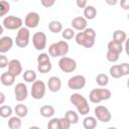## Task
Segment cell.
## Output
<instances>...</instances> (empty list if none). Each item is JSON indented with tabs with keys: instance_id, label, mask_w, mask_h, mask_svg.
Returning a JSON list of instances; mask_svg holds the SVG:
<instances>
[{
	"instance_id": "6da1fadb",
	"label": "cell",
	"mask_w": 129,
	"mask_h": 129,
	"mask_svg": "<svg viewBox=\"0 0 129 129\" xmlns=\"http://www.w3.org/2000/svg\"><path fill=\"white\" fill-rule=\"evenodd\" d=\"M76 42L81 45L84 46L86 48H91L95 45V41H96V31L94 28H86L84 31L78 32L75 36Z\"/></svg>"
},
{
	"instance_id": "7a4b0ae2",
	"label": "cell",
	"mask_w": 129,
	"mask_h": 129,
	"mask_svg": "<svg viewBox=\"0 0 129 129\" xmlns=\"http://www.w3.org/2000/svg\"><path fill=\"white\" fill-rule=\"evenodd\" d=\"M70 102L77 108L78 113L81 115H87L90 112V106L87 99L79 93H74L70 96Z\"/></svg>"
},
{
	"instance_id": "3957f363",
	"label": "cell",
	"mask_w": 129,
	"mask_h": 129,
	"mask_svg": "<svg viewBox=\"0 0 129 129\" xmlns=\"http://www.w3.org/2000/svg\"><path fill=\"white\" fill-rule=\"evenodd\" d=\"M70 49L69 43L66 40H60L57 42H54L52 44L49 45L48 47V54L52 57H56V56H60L63 57L68 54Z\"/></svg>"
},
{
	"instance_id": "277c9868",
	"label": "cell",
	"mask_w": 129,
	"mask_h": 129,
	"mask_svg": "<svg viewBox=\"0 0 129 129\" xmlns=\"http://www.w3.org/2000/svg\"><path fill=\"white\" fill-rule=\"evenodd\" d=\"M112 96V93L108 89H103V88H96L93 89L90 94H89V99L92 103L94 104H99L102 101L109 100Z\"/></svg>"
},
{
	"instance_id": "5b68a950",
	"label": "cell",
	"mask_w": 129,
	"mask_h": 129,
	"mask_svg": "<svg viewBox=\"0 0 129 129\" xmlns=\"http://www.w3.org/2000/svg\"><path fill=\"white\" fill-rule=\"evenodd\" d=\"M30 40V32L27 27H21L16 34L15 37V43L18 47L24 48L29 44Z\"/></svg>"
},
{
	"instance_id": "8992f818",
	"label": "cell",
	"mask_w": 129,
	"mask_h": 129,
	"mask_svg": "<svg viewBox=\"0 0 129 129\" xmlns=\"http://www.w3.org/2000/svg\"><path fill=\"white\" fill-rule=\"evenodd\" d=\"M23 21L20 17L14 16V15H8L4 17L2 21V25L4 28L9 29V30H15V29H20L22 27Z\"/></svg>"
},
{
	"instance_id": "52a82bcc",
	"label": "cell",
	"mask_w": 129,
	"mask_h": 129,
	"mask_svg": "<svg viewBox=\"0 0 129 129\" xmlns=\"http://www.w3.org/2000/svg\"><path fill=\"white\" fill-rule=\"evenodd\" d=\"M45 91H46V85L43 81L40 80H36L32 86H31V97L35 100H41L44 95H45Z\"/></svg>"
},
{
	"instance_id": "ba28073f",
	"label": "cell",
	"mask_w": 129,
	"mask_h": 129,
	"mask_svg": "<svg viewBox=\"0 0 129 129\" xmlns=\"http://www.w3.org/2000/svg\"><path fill=\"white\" fill-rule=\"evenodd\" d=\"M58 67L60 69L61 72L63 73H73L76 71L77 69V61L72 58V57H69V56H63V57H60L59 60H58Z\"/></svg>"
},
{
	"instance_id": "9c48e42d",
	"label": "cell",
	"mask_w": 129,
	"mask_h": 129,
	"mask_svg": "<svg viewBox=\"0 0 129 129\" xmlns=\"http://www.w3.org/2000/svg\"><path fill=\"white\" fill-rule=\"evenodd\" d=\"M46 34L43 31H36L32 35V44L35 49L37 50H43L46 47Z\"/></svg>"
},
{
	"instance_id": "30bf717a",
	"label": "cell",
	"mask_w": 129,
	"mask_h": 129,
	"mask_svg": "<svg viewBox=\"0 0 129 129\" xmlns=\"http://www.w3.org/2000/svg\"><path fill=\"white\" fill-rule=\"evenodd\" d=\"M94 113H95V117L97 118V120L103 122V123H108L111 118V112L109 111V109L106 106L103 105H99L94 109Z\"/></svg>"
},
{
	"instance_id": "8fae6325",
	"label": "cell",
	"mask_w": 129,
	"mask_h": 129,
	"mask_svg": "<svg viewBox=\"0 0 129 129\" xmlns=\"http://www.w3.org/2000/svg\"><path fill=\"white\" fill-rule=\"evenodd\" d=\"M87 80L83 75H76L69 79L68 87L71 90H81L86 86Z\"/></svg>"
},
{
	"instance_id": "7c38bea8",
	"label": "cell",
	"mask_w": 129,
	"mask_h": 129,
	"mask_svg": "<svg viewBox=\"0 0 129 129\" xmlns=\"http://www.w3.org/2000/svg\"><path fill=\"white\" fill-rule=\"evenodd\" d=\"M14 96H15V100L19 103L26 100V98L28 96V90L24 83L16 84V86L14 88Z\"/></svg>"
},
{
	"instance_id": "4fadbf2b",
	"label": "cell",
	"mask_w": 129,
	"mask_h": 129,
	"mask_svg": "<svg viewBox=\"0 0 129 129\" xmlns=\"http://www.w3.org/2000/svg\"><path fill=\"white\" fill-rule=\"evenodd\" d=\"M39 21H40L39 14L35 11H31L26 14L25 19H24V25L27 28H35L38 26Z\"/></svg>"
},
{
	"instance_id": "5bb4252c",
	"label": "cell",
	"mask_w": 129,
	"mask_h": 129,
	"mask_svg": "<svg viewBox=\"0 0 129 129\" xmlns=\"http://www.w3.org/2000/svg\"><path fill=\"white\" fill-rule=\"evenodd\" d=\"M87 24H88V20L85 17H83V16H77L71 22V25H72L73 29L78 30L80 32L81 31H84L86 28H88L87 27Z\"/></svg>"
},
{
	"instance_id": "9a60e30c",
	"label": "cell",
	"mask_w": 129,
	"mask_h": 129,
	"mask_svg": "<svg viewBox=\"0 0 129 129\" xmlns=\"http://www.w3.org/2000/svg\"><path fill=\"white\" fill-rule=\"evenodd\" d=\"M13 42L14 41L10 36H8V35L2 36L0 38V52H1V54H4L7 51H9L13 46Z\"/></svg>"
},
{
	"instance_id": "2e32d148",
	"label": "cell",
	"mask_w": 129,
	"mask_h": 129,
	"mask_svg": "<svg viewBox=\"0 0 129 129\" xmlns=\"http://www.w3.org/2000/svg\"><path fill=\"white\" fill-rule=\"evenodd\" d=\"M8 72L13 74L15 77H18L22 73V64L19 59H11L8 63Z\"/></svg>"
},
{
	"instance_id": "e0dca14e",
	"label": "cell",
	"mask_w": 129,
	"mask_h": 129,
	"mask_svg": "<svg viewBox=\"0 0 129 129\" xmlns=\"http://www.w3.org/2000/svg\"><path fill=\"white\" fill-rule=\"evenodd\" d=\"M47 87H48V90L52 93H56L60 90L61 88V81L58 77L56 76H52L48 79V82H47Z\"/></svg>"
},
{
	"instance_id": "ac0fdd59",
	"label": "cell",
	"mask_w": 129,
	"mask_h": 129,
	"mask_svg": "<svg viewBox=\"0 0 129 129\" xmlns=\"http://www.w3.org/2000/svg\"><path fill=\"white\" fill-rule=\"evenodd\" d=\"M15 78L16 77L13 74H11L10 72H5V73H2L1 74L0 81H1V84L3 86L10 87V86H12L15 83Z\"/></svg>"
},
{
	"instance_id": "d6986e66",
	"label": "cell",
	"mask_w": 129,
	"mask_h": 129,
	"mask_svg": "<svg viewBox=\"0 0 129 129\" xmlns=\"http://www.w3.org/2000/svg\"><path fill=\"white\" fill-rule=\"evenodd\" d=\"M39 113L44 118H51L54 115L55 110H54L53 106H51V105H43L42 107H40Z\"/></svg>"
},
{
	"instance_id": "ffe728a7",
	"label": "cell",
	"mask_w": 129,
	"mask_h": 129,
	"mask_svg": "<svg viewBox=\"0 0 129 129\" xmlns=\"http://www.w3.org/2000/svg\"><path fill=\"white\" fill-rule=\"evenodd\" d=\"M107 48H108V50L113 51V52L118 53V54H120V53L123 51V49H124L122 43L117 42V41H115V40H113V39H112L111 41H109V43H108V45H107Z\"/></svg>"
},
{
	"instance_id": "44dd1931",
	"label": "cell",
	"mask_w": 129,
	"mask_h": 129,
	"mask_svg": "<svg viewBox=\"0 0 129 129\" xmlns=\"http://www.w3.org/2000/svg\"><path fill=\"white\" fill-rule=\"evenodd\" d=\"M83 126L85 129H95L97 127V118L93 116H87L83 120Z\"/></svg>"
},
{
	"instance_id": "7402d4cb",
	"label": "cell",
	"mask_w": 129,
	"mask_h": 129,
	"mask_svg": "<svg viewBox=\"0 0 129 129\" xmlns=\"http://www.w3.org/2000/svg\"><path fill=\"white\" fill-rule=\"evenodd\" d=\"M97 16V9L93 5H88L84 9V17L87 20H93Z\"/></svg>"
},
{
	"instance_id": "603a6c76",
	"label": "cell",
	"mask_w": 129,
	"mask_h": 129,
	"mask_svg": "<svg viewBox=\"0 0 129 129\" xmlns=\"http://www.w3.org/2000/svg\"><path fill=\"white\" fill-rule=\"evenodd\" d=\"M14 112H15V114H16L17 117H19V118H24V117H26L27 114H28V109H27V107H26L24 104L20 103V104H18V105H16V106L14 107Z\"/></svg>"
},
{
	"instance_id": "cb8c5ba5",
	"label": "cell",
	"mask_w": 129,
	"mask_h": 129,
	"mask_svg": "<svg viewBox=\"0 0 129 129\" xmlns=\"http://www.w3.org/2000/svg\"><path fill=\"white\" fill-rule=\"evenodd\" d=\"M126 39H127V34H126V32L124 30L117 29V30H115L113 32V40L123 44V42H125Z\"/></svg>"
},
{
	"instance_id": "d4e9b609",
	"label": "cell",
	"mask_w": 129,
	"mask_h": 129,
	"mask_svg": "<svg viewBox=\"0 0 129 129\" xmlns=\"http://www.w3.org/2000/svg\"><path fill=\"white\" fill-rule=\"evenodd\" d=\"M48 29L50 32L52 33H58V32H62V24L61 22L57 21V20H52L48 23Z\"/></svg>"
},
{
	"instance_id": "484cf974",
	"label": "cell",
	"mask_w": 129,
	"mask_h": 129,
	"mask_svg": "<svg viewBox=\"0 0 129 129\" xmlns=\"http://www.w3.org/2000/svg\"><path fill=\"white\" fill-rule=\"evenodd\" d=\"M36 73L33 70H26L23 73V80L26 83H34L36 81Z\"/></svg>"
},
{
	"instance_id": "4316f807",
	"label": "cell",
	"mask_w": 129,
	"mask_h": 129,
	"mask_svg": "<svg viewBox=\"0 0 129 129\" xmlns=\"http://www.w3.org/2000/svg\"><path fill=\"white\" fill-rule=\"evenodd\" d=\"M109 73H110V76H111L113 79H120V78L123 77L122 72H121L120 64H113V66L110 68Z\"/></svg>"
},
{
	"instance_id": "83f0119b",
	"label": "cell",
	"mask_w": 129,
	"mask_h": 129,
	"mask_svg": "<svg viewBox=\"0 0 129 129\" xmlns=\"http://www.w3.org/2000/svg\"><path fill=\"white\" fill-rule=\"evenodd\" d=\"M21 118L14 116V117H10L8 120V127L10 129H20L21 127Z\"/></svg>"
},
{
	"instance_id": "f1b7e54d",
	"label": "cell",
	"mask_w": 129,
	"mask_h": 129,
	"mask_svg": "<svg viewBox=\"0 0 129 129\" xmlns=\"http://www.w3.org/2000/svg\"><path fill=\"white\" fill-rule=\"evenodd\" d=\"M64 117L71 122V124H77L79 122V115L74 110H68L64 114Z\"/></svg>"
},
{
	"instance_id": "f546056e",
	"label": "cell",
	"mask_w": 129,
	"mask_h": 129,
	"mask_svg": "<svg viewBox=\"0 0 129 129\" xmlns=\"http://www.w3.org/2000/svg\"><path fill=\"white\" fill-rule=\"evenodd\" d=\"M96 83L100 86V87H106L109 84V77L106 74H98L96 77Z\"/></svg>"
},
{
	"instance_id": "4dcf8cb0",
	"label": "cell",
	"mask_w": 129,
	"mask_h": 129,
	"mask_svg": "<svg viewBox=\"0 0 129 129\" xmlns=\"http://www.w3.org/2000/svg\"><path fill=\"white\" fill-rule=\"evenodd\" d=\"M13 113V109L8 105H2L0 107V116L2 118H8L11 117Z\"/></svg>"
},
{
	"instance_id": "1f68e13d",
	"label": "cell",
	"mask_w": 129,
	"mask_h": 129,
	"mask_svg": "<svg viewBox=\"0 0 129 129\" xmlns=\"http://www.w3.org/2000/svg\"><path fill=\"white\" fill-rule=\"evenodd\" d=\"M76 31L75 29L73 28H64L61 32V36L63 39H67V40H70V39H73L75 36H76Z\"/></svg>"
},
{
	"instance_id": "d6a6232c",
	"label": "cell",
	"mask_w": 129,
	"mask_h": 129,
	"mask_svg": "<svg viewBox=\"0 0 129 129\" xmlns=\"http://www.w3.org/2000/svg\"><path fill=\"white\" fill-rule=\"evenodd\" d=\"M52 69V64L51 62H47V63H42V64H37V71L40 74H46L49 73Z\"/></svg>"
},
{
	"instance_id": "836d02e7",
	"label": "cell",
	"mask_w": 129,
	"mask_h": 129,
	"mask_svg": "<svg viewBox=\"0 0 129 129\" xmlns=\"http://www.w3.org/2000/svg\"><path fill=\"white\" fill-rule=\"evenodd\" d=\"M0 9H1L0 16H5L10 10V4L7 1L2 0V1H0Z\"/></svg>"
},
{
	"instance_id": "e575fe53",
	"label": "cell",
	"mask_w": 129,
	"mask_h": 129,
	"mask_svg": "<svg viewBox=\"0 0 129 129\" xmlns=\"http://www.w3.org/2000/svg\"><path fill=\"white\" fill-rule=\"evenodd\" d=\"M47 62H50V55L48 53L42 52L37 55V64H42Z\"/></svg>"
},
{
	"instance_id": "d590c367",
	"label": "cell",
	"mask_w": 129,
	"mask_h": 129,
	"mask_svg": "<svg viewBox=\"0 0 129 129\" xmlns=\"http://www.w3.org/2000/svg\"><path fill=\"white\" fill-rule=\"evenodd\" d=\"M47 129H59V118H51L47 123Z\"/></svg>"
},
{
	"instance_id": "8d00e7d4",
	"label": "cell",
	"mask_w": 129,
	"mask_h": 129,
	"mask_svg": "<svg viewBox=\"0 0 129 129\" xmlns=\"http://www.w3.org/2000/svg\"><path fill=\"white\" fill-rule=\"evenodd\" d=\"M119 55L118 53H115L113 51H110V50H107V53H106V58L108 61L110 62H116L118 59H119Z\"/></svg>"
},
{
	"instance_id": "74e56055",
	"label": "cell",
	"mask_w": 129,
	"mask_h": 129,
	"mask_svg": "<svg viewBox=\"0 0 129 129\" xmlns=\"http://www.w3.org/2000/svg\"><path fill=\"white\" fill-rule=\"evenodd\" d=\"M71 125V122L66 117L59 118V129H70Z\"/></svg>"
},
{
	"instance_id": "f35d334b",
	"label": "cell",
	"mask_w": 129,
	"mask_h": 129,
	"mask_svg": "<svg viewBox=\"0 0 129 129\" xmlns=\"http://www.w3.org/2000/svg\"><path fill=\"white\" fill-rule=\"evenodd\" d=\"M8 63H9V61H8L7 56L4 55V54H1L0 55V68L1 69H4V68L8 67Z\"/></svg>"
},
{
	"instance_id": "ab89813d",
	"label": "cell",
	"mask_w": 129,
	"mask_h": 129,
	"mask_svg": "<svg viewBox=\"0 0 129 129\" xmlns=\"http://www.w3.org/2000/svg\"><path fill=\"white\" fill-rule=\"evenodd\" d=\"M120 68H121V72H122L123 77L129 75V63H128V62H123V63H121V64H120Z\"/></svg>"
},
{
	"instance_id": "60d3db41",
	"label": "cell",
	"mask_w": 129,
	"mask_h": 129,
	"mask_svg": "<svg viewBox=\"0 0 129 129\" xmlns=\"http://www.w3.org/2000/svg\"><path fill=\"white\" fill-rule=\"evenodd\" d=\"M41 5L45 8H49L51 6H53L55 4V1L54 0H41Z\"/></svg>"
},
{
	"instance_id": "b9f144b4",
	"label": "cell",
	"mask_w": 129,
	"mask_h": 129,
	"mask_svg": "<svg viewBox=\"0 0 129 129\" xmlns=\"http://www.w3.org/2000/svg\"><path fill=\"white\" fill-rule=\"evenodd\" d=\"M76 4H77V6L79 8H84V9L88 6V2L86 0H77L76 1Z\"/></svg>"
},
{
	"instance_id": "7bdbcfd3",
	"label": "cell",
	"mask_w": 129,
	"mask_h": 129,
	"mask_svg": "<svg viewBox=\"0 0 129 129\" xmlns=\"http://www.w3.org/2000/svg\"><path fill=\"white\" fill-rule=\"evenodd\" d=\"M120 6L124 10H129V0H121L120 1Z\"/></svg>"
},
{
	"instance_id": "ee69618b",
	"label": "cell",
	"mask_w": 129,
	"mask_h": 129,
	"mask_svg": "<svg viewBox=\"0 0 129 129\" xmlns=\"http://www.w3.org/2000/svg\"><path fill=\"white\" fill-rule=\"evenodd\" d=\"M124 49H125V52H126V54L129 56V37H127V39H126V41H125Z\"/></svg>"
},
{
	"instance_id": "f6af8a7d",
	"label": "cell",
	"mask_w": 129,
	"mask_h": 129,
	"mask_svg": "<svg viewBox=\"0 0 129 129\" xmlns=\"http://www.w3.org/2000/svg\"><path fill=\"white\" fill-rule=\"evenodd\" d=\"M4 101H5V94L3 92H1L0 93V105H3Z\"/></svg>"
},
{
	"instance_id": "bcb514c9",
	"label": "cell",
	"mask_w": 129,
	"mask_h": 129,
	"mask_svg": "<svg viewBox=\"0 0 129 129\" xmlns=\"http://www.w3.org/2000/svg\"><path fill=\"white\" fill-rule=\"evenodd\" d=\"M106 3L109 4V5H116L118 3L117 0H113V1H110V0H106Z\"/></svg>"
},
{
	"instance_id": "7dc6e473",
	"label": "cell",
	"mask_w": 129,
	"mask_h": 129,
	"mask_svg": "<svg viewBox=\"0 0 129 129\" xmlns=\"http://www.w3.org/2000/svg\"><path fill=\"white\" fill-rule=\"evenodd\" d=\"M28 129H40L38 126H30Z\"/></svg>"
},
{
	"instance_id": "c3c4849f",
	"label": "cell",
	"mask_w": 129,
	"mask_h": 129,
	"mask_svg": "<svg viewBox=\"0 0 129 129\" xmlns=\"http://www.w3.org/2000/svg\"><path fill=\"white\" fill-rule=\"evenodd\" d=\"M127 87H128V89H129V78H128V80H127Z\"/></svg>"
},
{
	"instance_id": "681fc988",
	"label": "cell",
	"mask_w": 129,
	"mask_h": 129,
	"mask_svg": "<svg viewBox=\"0 0 129 129\" xmlns=\"http://www.w3.org/2000/svg\"><path fill=\"white\" fill-rule=\"evenodd\" d=\"M107 129H117L116 127H109V128H107Z\"/></svg>"
},
{
	"instance_id": "f907efd6",
	"label": "cell",
	"mask_w": 129,
	"mask_h": 129,
	"mask_svg": "<svg viewBox=\"0 0 129 129\" xmlns=\"http://www.w3.org/2000/svg\"><path fill=\"white\" fill-rule=\"evenodd\" d=\"M127 18H128V20H129V13H128V15H127Z\"/></svg>"
}]
</instances>
